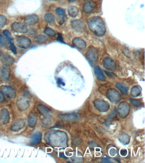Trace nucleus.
<instances>
[{"instance_id": "obj_11", "label": "nucleus", "mask_w": 145, "mask_h": 163, "mask_svg": "<svg viewBox=\"0 0 145 163\" xmlns=\"http://www.w3.org/2000/svg\"><path fill=\"white\" fill-rule=\"evenodd\" d=\"M24 21L25 24L26 26H33L38 22L39 21V16L35 14L29 15L25 17Z\"/></svg>"}, {"instance_id": "obj_49", "label": "nucleus", "mask_w": 145, "mask_h": 163, "mask_svg": "<svg viewBox=\"0 0 145 163\" xmlns=\"http://www.w3.org/2000/svg\"><path fill=\"white\" fill-rule=\"evenodd\" d=\"M60 157H64V158H66L65 156H64V154H60Z\"/></svg>"}, {"instance_id": "obj_39", "label": "nucleus", "mask_w": 145, "mask_h": 163, "mask_svg": "<svg viewBox=\"0 0 145 163\" xmlns=\"http://www.w3.org/2000/svg\"><path fill=\"white\" fill-rule=\"evenodd\" d=\"M122 51L123 53L125 56H126L127 58H130V53L129 51H128V49L126 47H124L122 48Z\"/></svg>"}, {"instance_id": "obj_23", "label": "nucleus", "mask_w": 145, "mask_h": 163, "mask_svg": "<svg viewBox=\"0 0 145 163\" xmlns=\"http://www.w3.org/2000/svg\"><path fill=\"white\" fill-rule=\"evenodd\" d=\"M78 13V9L75 6H71L68 8V15L72 18H75L77 16Z\"/></svg>"}, {"instance_id": "obj_43", "label": "nucleus", "mask_w": 145, "mask_h": 163, "mask_svg": "<svg viewBox=\"0 0 145 163\" xmlns=\"http://www.w3.org/2000/svg\"><path fill=\"white\" fill-rule=\"evenodd\" d=\"M57 82H58L59 85H62L63 86L65 85V83H64V82L61 78H58L57 79Z\"/></svg>"}, {"instance_id": "obj_32", "label": "nucleus", "mask_w": 145, "mask_h": 163, "mask_svg": "<svg viewBox=\"0 0 145 163\" xmlns=\"http://www.w3.org/2000/svg\"><path fill=\"white\" fill-rule=\"evenodd\" d=\"M44 33L45 35L49 37H54L57 34L53 29L48 27L45 28Z\"/></svg>"}, {"instance_id": "obj_13", "label": "nucleus", "mask_w": 145, "mask_h": 163, "mask_svg": "<svg viewBox=\"0 0 145 163\" xmlns=\"http://www.w3.org/2000/svg\"><path fill=\"white\" fill-rule=\"evenodd\" d=\"M103 65L104 68L108 70L113 71L116 69V64L115 61L111 58H105L103 61Z\"/></svg>"}, {"instance_id": "obj_29", "label": "nucleus", "mask_w": 145, "mask_h": 163, "mask_svg": "<svg viewBox=\"0 0 145 163\" xmlns=\"http://www.w3.org/2000/svg\"><path fill=\"white\" fill-rule=\"evenodd\" d=\"M72 159L74 162H81L83 160V156L81 153L76 152L74 154Z\"/></svg>"}, {"instance_id": "obj_4", "label": "nucleus", "mask_w": 145, "mask_h": 163, "mask_svg": "<svg viewBox=\"0 0 145 163\" xmlns=\"http://www.w3.org/2000/svg\"><path fill=\"white\" fill-rule=\"evenodd\" d=\"M130 111V106L129 104L126 102H122L119 104L117 108V112L119 115L122 118H126L129 113Z\"/></svg>"}, {"instance_id": "obj_45", "label": "nucleus", "mask_w": 145, "mask_h": 163, "mask_svg": "<svg viewBox=\"0 0 145 163\" xmlns=\"http://www.w3.org/2000/svg\"><path fill=\"white\" fill-rule=\"evenodd\" d=\"M57 40L60 42L64 43V41L63 40V38L62 35L61 34H59L58 38H57Z\"/></svg>"}, {"instance_id": "obj_38", "label": "nucleus", "mask_w": 145, "mask_h": 163, "mask_svg": "<svg viewBox=\"0 0 145 163\" xmlns=\"http://www.w3.org/2000/svg\"><path fill=\"white\" fill-rule=\"evenodd\" d=\"M65 17H60V16H58L56 19L57 22H58V24H59V25H62V24H64L65 21Z\"/></svg>"}, {"instance_id": "obj_34", "label": "nucleus", "mask_w": 145, "mask_h": 163, "mask_svg": "<svg viewBox=\"0 0 145 163\" xmlns=\"http://www.w3.org/2000/svg\"><path fill=\"white\" fill-rule=\"evenodd\" d=\"M3 34H4V36L7 38L8 40L10 42H12L13 40H14L13 36H12L10 32L8 30H4L3 31Z\"/></svg>"}, {"instance_id": "obj_40", "label": "nucleus", "mask_w": 145, "mask_h": 163, "mask_svg": "<svg viewBox=\"0 0 145 163\" xmlns=\"http://www.w3.org/2000/svg\"><path fill=\"white\" fill-rule=\"evenodd\" d=\"M10 48L12 52L15 54V55H16V54H17V49H16V47H15V46L14 45V44H13V43L10 42Z\"/></svg>"}, {"instance_id": "obj_12", "label": "nucleus", "mask_w": 145, "mask_h": 163, "mask_svg": "<svg viewBox=\"0 0 145 163\" xmlns=\"http://www.w3.org/2000/svg\"><path fill=\"white\" fill-rule=\"evenodd\" d=\"M2 61L4 66H10L15 63V59L7 53L2 54Z\"/></svg>"}, {"instance_id": "obj_52", "label": "nucleus", "mask_w": 145, "mask_h": 163, "mask_svg": "<svg viewBox=\"0 0 145 163\" xmlns=\"http://www.w3.org/2000/svg\"><path fill=\"white\" fill-rule=\"evenodd\" d=\"M83 1H88V0H83Z\"/></svg>"}, {"instance_id": "obj_15", "label": "nucleus", "mask_w": 145, "mask_h": 163, "mask_svg": "<svg viewBox=\"0 0 145 163\" xmlns=\"http://www.w3.org/2000/svg\"><path fill=\"white\" fill-rule=\"evenodd\" d=\"M72 44L74 46L81 50L85 49L86 47V44L85 41L79 37L74 38L72 40Z\"/></svg>"}, {"instance_id": "obj_31", "label": "nucleus", "mask_w": 145, "mask_h": 163, "mask_svg": "<svg viewBox=\"0 0 145 163\" xmlns=\"http://www.w3.org/2000/svg\"><path fill=\"white\" fill-rule=\"evenodd\" d=\"M47 37L43 35H38L34 38V41L38 44H41L47 41Z\"/></svg>"}, {"instance_id": "obj_10", "label": "nucleus", "mask_w": 145, "mask_h": 163, "mask_svg": "<svg viewBox=\"0 0 145 163\" xmlns=\"http://www.w3.org/2000/svg\"><path fill=\"white\" fill-rule=\"evenodd\" d=\"M71 26L74 30L78 32H83L85 30V24L82 21L79 20L72 21Z\"/></svg>"}, {"instance_id": "obj_24", "label": "nucleus", "mask_w": 145, "mask_h": 163, "mask_svg": "<svg viewBox=\"0 0 145 163\" xmlns=\"http://www.w3.org/2000/svg\"><path fill=\"white\" fill-rule=\"evenodd\" d=\"M10 73V69L9 66H4L2 68L1 71V76L4 80H7L9 78Z\"/></svg>"}, {"instance_id": "obj_41", "label": "nucleus", "mask_w": 145, "mask_h": 163, "mask_svg": "<svg viewBox=\"0 0 145 163\" xmlns=\"http://www.w3.org/2000/svg\"><path fill=\"white\" fill-rule=\"evenodd\" d=\"M109 154L111 156H115L117 154V150L114 147H111L109 149Z\"/></svg>"}, {"instance_id": "obj_5", "label": "nucleus", "mask_w": 145, "mask_h": 163, "mask_svg": "<svg viewBox=\"0 0 145 163\" xmlns=\"http://www.w3.org/2000/svg\"><path fill=\"white\" fill-rule=\"evenodd\" d=\"M11 29L18 33L25 34L28 32V28L26 24L20 22H14L12 24Z\"/></svg>"}, {"instance_id": "obj_35", "label": "nucleus", "mask_w": 145, "mask_h": 163, "mask_svg": "<svg viewBox=\"0 0 145 163\" xmlns=\"http://www.w3.org/2000/svg\"><path fill=\"white\" fill-rule=\"evenodd\" d=\"M7 19L6 16L0 15V29L3 28L6 25Z\"/></svg>"}, {"instance_id": "obj_6", "label": "nucleus", "mask_w": 145, "mask_h": 163, "mask_svg": "<svg viewBox=\"0 0 145 163\" xmlns=\"http://www.w3.org/2000/svg\"><path fill=\"white\" fill-rule=\"evenodd\" d=\"M16 44L19 48L23 49H27L30 47L31 41L28 37L25 36H21L17 38Z\"/></svg>"}, {"instance_id": "obj_1", "label": "nucleus", "mask_w": 145, "mask_h": 163, "mask_svg": "<svg viewBox=\"0 0 145 163\" xmlns=\"http://www.w3.org/2000/svg\"><path fill=\"white\" fill-rule=\"evenodd\" d=\"M89 29L96 36L102 37L106 32L105 23L98 16L92 17L88 21Z\"/></svg>"}, {"instance_id": "obj_44", "label": "nucleus", "mask_w": 145, "mask_h": 163, "mask_svg": "<svg viewBox=\"0 0 145 163\" xmlns=\"http://www.w3.org/2000/svg\"><path fill=\"white\" fill-rule=\"evenodd\" d=\"M127 153H128V151H127V150L126 149L121 150L120 151V155L123 156H126V155L127 154Z\"/></svg>"}, {"instance_id": "obj_28", "label": "nucleus", "mask_w": 145, "mask_h": 163, "mask_svg": "<svg viewBox=\"0 0 145 163\" xmlns=\"http://www.w3.org/2000/svg\"><path fill=\"white\" fill-rule=\"evenodd\" d=\"M116 86L123 94H127L128 89L126 85L122 83H116Z\"/></svg>"}, {"instance_id": "obj_22", "label": "nucleus", "mask_w": 145, "mask_h": 163, "mask_svg": "<svg viewBox=\"0 0 145 163\" xmlns=\"http://www.w3.org/2000/svg\"><path fill=\"white\" fill-rule=\"evenodd\" d=\"M38 110L41 115L45 117H48L49 116L50 112V110L45 106L39 104L38 106Z\"/></svg>"}, {"instance_id": "obj_37", "label": "nucleus", "mask_w": 145, "mask_h": 163, "mask_svg": "<svg viewBox=\"0 0 145 163\" xmlns=\"http://www.w3.org/2000/svg\"><path fill=\"white\" fill-rule=\"evenodd\" d=\"M130 101L131 103L135 106L138 107L141 105V102L139 100L131 99H130Z\"/></svg>"}, {"instance_id": "obj_47", "label": "nucleus", "mask_w": 145, "mask_h": 163, "mask_svg": "<svg viewBox=\"0 0 145 163\" xmlns=\"http://www.w3.org/2000/svg\"><path fill=\"white\" fill-rule=\"evenodd\" d=\"M103 162L104 163H110L111 161H110L109 159L107 157H104L103 158Z\"/></svg>"}, {"instance_id": "obj_3", "label": "nucleus", "mask_w": 145, "mask_h": 163, "mask_svg": "<svg viewBox=\"0 0 145 163\" xmlns=\"http://www.w3.org/2000/svg\"><path fill=\"white\" fill-rule=\"evenodd\" d=\"M86 57L91 65L94 66L96 64L98 58L97 49L92 46L89 47L86 51Z\"/></svg>"}, {"instance_id": "obj_51", "label": "nucleus", "mask_w": 145, "mask_h": 163, "mask_svg": "<svg viewBox=\"0 0 145 163\" xmlns=\"http://www.w3.org/2000/svg\"><path fill=\"white\" fill-rule=\"evenodd\" d=\"M49 1H57V0H49Z\"/></svg>"}, {"instance_id": "obj_30", "label": "nucleus", "mask_w": 145, "mask_h": 163, "mask_svg": "<svg viewBox=\"0 0 145 163\" xmlns=\"http://www.w3.org/2000/svg\"><path fill=\"white\" fill-rule=\"evenodd\" d=\"M44 20L45 21L49 24H52L54 22L55 17L54 15L52 13H47L44 15Z\"/></svg>"}, {"instance_id": "obj_8", "label": "nucleus", "mask_w": 145, "mask_h": 163, "mask_svg": "<svg viewBox=\"0 0 145 163\" xmlns=\"http://www.w3.org/2000/svg\"><path fill=\"white\" fill-rule=\"evenodd\" d=\"M1 90L4 95H6L10 99H13L16 96V92L15 89L10 86L6 85H2L1 87Z\"/></svg>"}, {"instance_id": "obj_48", "label": "nucleus", "mask_w": 145, "mask_h": 163, "mask_svg": "<svg viewBox=\"0 0 145 163\" xmlns=\"http://www.w3.org/2000/svg\"><path fill=\"white\" fill-rule=\"evenodd\" d=\"M95 143L94 142H90V146L91 147H94L95 146H94V145H95Z\"/></svg>"}, {"instance_id": "obj_50", "label": "nucleus", "mask_w": 145, "mask_h": 163, "mask_svg": "<svg viewBox=\"0 0 145 163\" xmlns=\"http://www.w3.org/2000/svg\"><path fill=\"white\" fill-rule=\"evenodd\" d=\"M69 2H70V3H72V2H75L76 0H68Z\"/></svg>"}, {"instance_id": "obj_9", "label": "nucleus", "mask_w": 145, "mask_h": 163, "mask_svg": "<svg viewBox=\"0 0 145 163\" xmlns=\"http://www.w3.org/2000/svg\"><path fill=\"white\" fill-rule=\"evenodd\" d=\"M107 96L109 100L113 103H117L120 100V94L115 89H110L107 91Z\"/></svg>"}, {"instance_id": "obj_21", "label": "nucleus", "mask_w": 145, "mask_h": 163, "mask_svg": "<svg viewBox=\"0 0 145 163\" xmlns=\"http://www.w3.org/2000/svg\"><path fill=\"white\" fill-rule=\"evenodd\" d=\"M94 74L97 77V78L99 80H101V81H105L106 80L105 76L103 73V71L100 69L99 67L95 66L94 68Z\"/></svg>"}, {"instance_id": "obj_17", "label": "nucleus", "mask_w": 145, "mask_h": 163, "mask_svg": "<svg viewBox=\"0 0 145 163\" xmlns=\"http://www.w3.org/2000/svg\"><path fill=\"white\" fill-rule=\"evenodd\" d=\"M96 7V4L93 2H87L83 5V10L84 13L88 14L92 13Z\"/></svg>"}, {"instance_id": "obj_14", "label": "nucleus", "mask_w": 145, "mask_h": 163, "mask_svg": "<svg viewBox=\"0 0 145 163\" xmlns=\"http://www.w3.org/2000/svg\"><path fill=\"white\" fill-rule=\"evenodd\" d=\"M10 116L9 111L6 108H3L0 112V122L6 124L10 122Z\"/></svg>"}, {"instance_id": "obj_42", "label": "nucleus", "mask_w": 145, "mask_h": 163, "mask_svg": "<svg viewBox=\"0 0 145 163\" xmlns=\"http://www.w3.org/2000/svg\"><path fill=\"white\" fill-rule=\"evenodd\" d=\"M28 34L30 35H36L38 33L37 30L34 28H30V29L28 30Z\"/></svg>"}, {"instance_id": "obj_20", "label": "nucleus", "mask_w": 145, "mask_h": 163, "mask_svg": "<svg viewBox=\"0 0 145 163\" xmlns=\"http://www.w3.org/2000/svg\"><path fill=\"white\" fill-rule=\"evenodd\" d=\"M29 102L28 100L21 99L17 101V106L21 111H24L29 107Z\"/></svg>"}, {"instance_id": "obj_27", "label": "nucleus", "mask_w": 145, "mask_h": 163, "mask_svg": "<svg viewBox=\"0 0 145 163\" xmlns=\"http://www.w3.org/2000/svg\"><path fill=\"white\" fill-rule=\"evenodd\" d=\"M119 140L124 145H128L130 141V138L127 134H123L120 135L118 137Z\"/></svg>"}, {"instance_id": "obj_7", "label": "nucleus", "mask_w": 145, "mask_h": 163, "mask_svg": "<svg viewBox=\"0 0 145 163\" xmlns=\"http://www.w3.org/2000/svg\"><path fill=\"white\" fill-rule=\"evenodd\" d=\"M94 104L97 108L101 112H105L109 110V104L104 100L97 99L94 100Z\"/></svg>"}, {"instance_id": "obj_16", "label": "nucleus", "mask_w": 145, "mask_h": 163, "mask_svg": "<svg viewBox=\"0 0 145 163\" xmlns=\"http://www.w3.org/2000/svg\"><path fill=\"white\" fill-rule=\"evenodd\" d=\"M25 121L23 119L17 120L13 123L11 127V130L13 131L17 132L24 128L25 126Z\"/></svg>"}, {"instance_id": "obj_19", "label": "nucleus", "mask_w": 145, "mask_h": 163, "mask_svg": "<svg viewBox=\"0 0 145 163\" xmlns=\"http://www.w3.org/2000/svg\"><path fill=\"white\" fill-rule=\"evenodd\" d=\"M42 134L40 132H36L32 136L30 143L32 145H38L41 142Z\"/></svg>"}, {"instance_id": "obj_25", "label": "nucleus", "mask_w": 145, "mask_h": 163, "mask_svg": "<svg viewBox=\"0 0 145 163\" xmlns=\"http://www.w3.org/2000/svg\"><path fill=\"white\" fill-rule=\"evenodd\" d=\"M37 118L36 116L34 114H31L28 117V123L29 127L33 128L36 126L37 123Z\"/></svg>"}, {"instance_id": "obj_33", "label": "nucleus", "mask_w": 145, "mask_h": 163, "mask_svg": "<svg viewBox=\"0 0 145 163\" xmlns=\"http://www.w3.org/2000/svg\"><path fill=\"white\" fill-rule=\"evenodd\" d=\"M9 43V41L8 40L7 38L0 34V46L5 47Z\"/></svg>"}, {"instance_id": "obj_46", "label": "nucleus", "mask_w": 145, "mask_h": 163, "mask_svg": "<svg viewBox=\"0 0 145 163\" xmlns=\"http://www.w3.org/2000/svg\"><path fill=\"white\" fill-rule=\"evenodd\" d=\"M4 95L2 92H0V103L4 102Z\"/></svg>"}, {"instance_id": "obj_36", "label": "nucleus", "mask_w": 145, "mask_h": 163, "mask_svg": "<svg viewBox=\"0 0 145 163\" xmlns=\"http://www.w3.org/2000/svg\"><path fill=\"white\" fill-rule=\"evenodd\" d=\"M56 13L58 16L60 17H66V13L65 10L63 9L60 8H58L56 9Z\"/></svg>"}, {"instance_id": "obj_26", "label": "nucleus", "mask_w": 145, "mask_h": 163, "mask_svg": "<svg viewBox=\"0 0 145 163\" xmlns=\"http://www.w3.org/2000/svg\"><path fill=\"white\" fill-rule=\"evenodd\" d=\"M142 92V88L140 86H135L131 90V94L132 96L137 97Z\"/></svg>"}, {"instance_id": "obj_2", "label": "nucleus", "mask_w": 145, "mask_h": 163, "mask_svg": "<svg viewBox=\"0 0 145 163\" xmlns=\"http://www.w3.org/2000/svg\"><path fill=\"white\" fill-rule=\"evenodd\" d=\"M49 144L56 147H65L67 146V136L65 132L54 131L49 132L47 136Z\"/></svg>"}, {"instance_id": "obj_18", "label": "nucleus", "mask_w": 145, "mask_h": 163, "mask_svg": "<svg viewBox=\"0 0 145 163\" xmlns=\"http://www.w3.org/2000/svg\"><path fill=\"white\" fill-rule=\"evenodd\" d=\"M60 117L64 120H76L80 118V115L78 113H72L68 114H62L60 115Z\"/></svg>"}]
</instances>
